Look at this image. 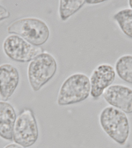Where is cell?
Masks as SVG:
<instances>
[{
    "mask_svg": "<svg viewBox=\"0 0 132 148\" xmlns=\"http://www.w3.org/2000/svg\"><path fill=\"white\" fill-rule=\"evenodd\" d=\"M19 81L17 69L9 64L0 66V96L3 101L8 100L16 90Z\"/></svg>",
    "mask_w": 132,
    "mask_h": 148,
    "instance_id": "9",
    "label": "cell"
},
{
    "mask_svg": "<svg viewBox=\"0 0 132 148\" xmlns=\"http://www.w3.org/2000/svg\"><path fill=\"white\" fill-rule=\"evenodd\" d=\"M3 48L9 58L20 62L31 61L44 51L41 47L33 46L16 35H12L6 38Z\"/></svg>",
    "mask_w": 132,
    "mask_h": 148,
    "instance_id": "6",
    "label": "cell"
},
{
    "mask_svg": "<svg viewBox=\"0 0 132 148\" xmlns=\"http://www.w3.org/2000/svg\"><path fill=\"white\" fill-rule=\"evenodd\" d=\"M99 120L103 130L112 140L119 144H124L130 133L126 113L113 106H107L101 112Z\"/></svg>",
    "mask_w": 132,
    "mask_h": 148,
    "instance_id": "1",
    "label": "cell"
},
{
    "mask_svg": "<svg viewBox=\"0 0 132 148\" xmlns=\"http://www.w3.org/2000/svg\"><path fill=\"white\" fill-rule=\"evenodd\" d=\"M103 96L112 106L125 113H132V89L122 84H114L105 90Z\"/></svg>",
    "mask_w": 132,
    "mask_h": 148,
    "instance_id": "7",
    "label": "cell"
},
{
    "mask_svg": "<svg viewBox=\"0 0 132 148\" xmlns=\"http://www.w3.org/2000/svg\"><path fill=\"white\" fill-rule=\"evenodd\" d=\"M104 1H98V0H89V1H85L86 3L90 4H97L105 2Z\"/></svg>",
    "mask_w": 132,
    "mask_h": 148,
    "instance_id": "15",
    "label": "cell"
},
{
    "mask_svg": "<svg viewBox=\"0 0 132 148\" xmlns=\"http://www.w3.org/2000/svg\"><path fill=\"white\" fill-rule=\"evenodd\" d=\"M10 16V13L5 8L0 5V21L8 18Z\"/></svg>",
    "mask_w": 132,
    "mask_h": 148,
    "instance_id": "14",
    "label": "cell"
},
{
    "mask_svg": "<svg viewBox=\"0 0 132 148\" xmlns=\"http://www.w3.org/2000/svg\"><path fill=\"white\" fill-rule=\"evenodd\" d=\"M113 18L122 32L132 38V9L127 8L119 10L115 14Z\"/></svg>",
    "mask_w": 132,
    "mask_h": 148,
    "instance_id": "12",
    "label": "cell"
},
{
    "mask_svg": "<svg viewBox=\"0 0 132 148\" xmlns=\"http://www.w3.org/2000/svg\"><path fill=\"white\" fill-rule=\"evenodd\" d=\"M86 3L84 0L59 1V12L60 18L65 21L79 10Z\"/></svg>",
    "mask_w": 132,
    "mask_h": 148,
    "instance_id": "13",
    "label": "cell"
},
{
    "mask_svg": "<svg viewBox=\"0 0 132 148\" xmlns=\"http://www.w3.org/2000/svg\"><path fill=\"white\" fill-rule=\"evenodd\" d=\"M16 113L10 104L0 101V136L8 140H12Z\"/></svg>",
    "mask_w": 132,
    "mask_h": 148,
    "instance_id": "10",
    "label": "cell"
},
{
    "mask_svg": "<svg viewBox=\"0 0 132 148\" xmlns=\"http://www.w3.org/2000/svg\"><path fill=\"white\" fill-rule=\"evenodd\" d=\"M128 2L129 5V6L130 8L132 9V0H131V1H129Z\"/></svg>",
    "mask_w": 132,
    "mask_h": 148,
    "instance_id": "17",
    "label": "cell"
},
{
    "mask_svg": "<svg viewBox=\"0 0 132 148\" xmlns=\"http://www.w3.org/2000/svg\"><path fill=\"white\" fill-rule=\"evenodd\" d=\"M4 148H25L24 147L22 146L19 145L15 144V143H11L8 145Z\"/></svg>",
    "mask_w": 132,
    "mask_h": 148,
    "instance_id": "16",
    "label": "cell"
},
{
    "mask_svg": "<svg viewBox=\"0 0 132 148\" xmlns=\"http://www.w3.org/2000/svg\"><path fill=\"white\" fill-rule=\"evenodd\" d=\"M115 70L120 78L132 84V55L126 54L118 58L116 62Z\"/></svg>",
    "mask_w": 132,
    "mask_h": 148,
    "instance_id": "11",
    "label": "cell"
},
{
    "mask_svg": "<svg viewBox=\"0 0 132 148\" xmlns=\"http://www.w3.org/2000/svg\"><path fill=\"white\" fill-rule=\"evenodd\" d=\"M91 86L88 76L82 73L71 75L63 83L57 97L60 106L72 105L86 99L90 93Z\"/></svg>",
    "mask_w": 132,
    "mask_h": 148,
    "instance_id": "3",
    "label": "cell"
},
{
    "mask_svg": "<svg viewBox=\"0 0 132 148\" xmlns=\"http://www.w3.org/2000/svg\"><path fill=\"white\" fill-rule=\"evenodd\" d=\"M38 137V129L33 112L25 109L16 120L13 139L17 144L24 147L33 145Z\"/></svg>",
    "mask_w": 132,
    "mask_h": 148,
    "instance_id": "5",
    "label": "cell"
},
{
    "mask_svg": "<svg viewBox=\"0 0 132 148\" xmlns=\"http://www.w3.org/2000/svg\"><path fill=\"white\" fill-rule=\"evenodd\" d=\"M8 33L20 36L33 46H40L48 40L50 31L43 21L27 17L20 18L12 23L8 27Z\"/></svg>",
    "mask_w": 132,
    "mask_h": 148,
    "instance_id": "2",
    "label": "cell"
},
{
    "mask_svg": "<svg viewBox=\"0 0 132 148\" xmlns=\"http://www.w3.org/2000/svg\"><path fill=\"white\" fill-rule=\"evenodd\" d=\"M115 70L111 65L103 64L99 65L93 71L90 79V95L94 98H97L114 82Z\"/></svg>",
    "mask_w": 132,
    "mask_h": 148,
    "instance_id": "8",
    "label": "cell"
},
{
    "mask_svg": "<svg viewBox=\"0 0 132 148\" xmlns=\"http://www.w3.org/2000/svg\"><path fill=\"white\" fill-rule=\"evenodd\" d=\"M57 66L51 54L43 53L31 61L28 68L29 83L34 91H39L55 75Z\"/></svg>",
    "mask_w": 132,
    "mask_h": 148,
    "instance_id": "4",
    "label": "cell"
}]
</instances>
